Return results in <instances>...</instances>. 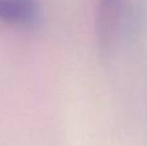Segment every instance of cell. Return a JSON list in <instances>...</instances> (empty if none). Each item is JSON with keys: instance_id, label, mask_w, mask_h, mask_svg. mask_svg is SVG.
<instances>
[{"instance_id": "cell-1", "label": "cell", "mask_w": 147, "mask_h": 146, "mask_svg": "<svg viewBox=\"0 0 147 146\" xmlns=\"http://www.w3.org/2000/svg\"><path fill=\"white\" fill-rule=\"evenodd\" d=\"M38 0H0V21L14 26H31L38 21Z\"/></svg>"}, {"instance_id": "cell-2", "label": "cell", "mask_w": 147, "mask_h": 146, "mask_svg": "<svg viewBox=\"0 0 147 146\" xmlns=\"http://www.w3.org/2000/svg\"><path fill=\"white\" fill-rule=\"evenodd\" d=\"M121 0H98V35L99 43L107 49L114 39L116 25L119 21Z\"/></svg>"}]
</instances>
